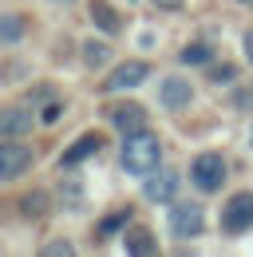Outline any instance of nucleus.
<instances>
[{"mask_svg": "<svg viewBox=\"0 0 253 257\" xmlns=\"http://www.w3.org/2000/svg\"><path fill=\"white\" fill-rule=\"evenodd\" d=\"M158 162H162V143H158L151 131H135V135H123V170L135 174V178H147L155 174Z\"/></svg>", "mask_w": 253, "mask_h": 257, "instance_id": "1", "label": "nucleus"}, {"mask_svg": "<svg viewBox=\"0 0 253 257\" xmlns=\"http://www.w3.org/2000/svg\"><path fill=\"white\" fill-rule=\"evenodd\" d=\"M190 182H194L202 194L221 190V182H225V159H221L218 151H206V155H198V159L190 162Z\"/></svg>", "mask_w": 253, "mask_h": 257, "instance_id": "2", "label": "nucleus"}, {"mask_svg": "<svg viewBox=\"0 0 253 257\" xmlns=\"http://www.w3.org/2000/svg\"><path fill=\"white\" fill-rule=\"evenodd\" d=\"M221 229L225 233H245V229H253V190H237L221 206Z\"/></svg>", "mask_w": 253, "mask_h": 257, "instance_id": "3", "label": "nucleus"}, {"mask_svg": "<svg viewBox=\"0 0 253 257\" xmlns=\"http://www.w3.org/2000/svg\"><path fill=\"white\" fill-rule=\"evenodd\" d=\"M202 229H206L202 206H194V202H174L170 206V233L174 237H202Z\"/></svg>", "mask_w": 253, "mask_h": 257, "instance_id": "4", "label": "nucleus"}, {"mask_svg": "<svg viewBox=\"0 0 253 257\" xmlns=\"http://www.w3.org/2000/svg\"><path fill=\"white\" fill-rule=\"evenodd\" d=\"M28 166H32V147H24V143H0V182L20 178Z\"/></svg>", "mask_w": 253, "mask_h": 257, "instance_id": "5", "label": "nucleus"}, {"mask_svg": "<svg viewBox=\"0 0 253 257\" xmlns=\"http://www.w3.org/2000/svg\"><path fill=\"white\" fill-rule=\"evenodd\" d=\"M147 75H151V67L143 64V60H126V64H119L107 79H103V91H126V87H139V83H147Z\"/></svg>", "mask_w": 253, "mask_h": 257, "instance_id": "6", "label": "nucleus"}, {"mask_svg": "<svg viewBox=\"0 0 253 257\" xmlns=\"http://www.w3.org/2000/svg\"><path fill=\"white\" fill-rule=\"evenodd\" d=\"M178 186H182V174H178V170H155V174H147L143 194H147L151 202H174Z\"/></svg>", "mask_w": 253, "mask_h": 257, "instance_id": "7", "label": "nucleus"}, {"mask_svg": "<svg viewBox=\"0 0 253 257\" xmlns=\"http://www.w3.org/2000/svg\"><path fill=\"white\" fill-rule=\"evenodd\" d=\"M190 99H194L190 79H182V75H166V79H162V87H158V103H162L166 111H182V107H190Z\"/></svg>", "mask_w": 253, "mask_h": 257, "instance_id": "8", "label": "nucleus"}, {"mask_svg": "<svg viewBox=\"0 0 253 257\" xmlns=\"http://www.w3.org/2000/svg\"><path fill=\"white\" fill-rule=\"evenodd\" d=\"M107 119H111V127L123 131V135L147 131V111L139 103H115V107H107Z\"/></svg>", "mask_w": 253, "mask_h": 257, "instance_id": "9", "label": "nucleus"}, {"mask_svg": "<svg viewBox=\"0 0 253 257\" xmlns=\"http://www.w3.org/2000/svg\"><path fill=\"white\" fill-rule=\"evenodd\" d=\"M99 147H103V135L99 131H87V135H79L67 151H63L60 166H79L83 159H91V155H99Z\"/></svg>", "mask_w": 253, "mask_h": 257, "instance_id": "10", "label": "nucleus"}, {"mask_svg": "<svg viewBox=\"0 0 253 257\" xmlns=\"http://www.w3.org/2000/svg\"><path fill=\"white\" fill-rule=\"evenodd\" d=\"M32 131V111L28 107H4L0 111V139H20Z\"/></svg>", "mask_w": 253, "mask_h": 257, "instance_id": "11", "label": "nucleus"}, {"mask_svg": "<svg viewBox=\"0 0 253 257\" xmlns=\"http://www.w3.org/2000/svg\"><path fill=\"white\" fill-rule=\"evenodd\" d=\"M123 245H126V253H139V257H151L158 249V241L151 237V229H143V225H139V229H126Z\"/></svg>", "mask_w": 253, "mask_h": 257, "instance_id": "12", "label": "nucleus"}, {"mask_svg": "<svg viewBox=\"0 0 253 257\" xmlns=\"http://www.w3.org/2000/svg\"><path fill=\"white\" fill-rule=\"evenodd\" d=\"M91 24H99L107 36H115L123 24H119V16H115V8L107 4V0H91Z\"/></svg>", "mask_w": 253, "mask_h": 257, "instance_id": "13", "label": "nucleus"}, {"mask_svg": "<svg viewBox=\"0 0 253 257\" xmlns=\"http://www.w3.org/2000/svg\"><path fill=\"white\" fill-rule=\"evenodd\" d=\"M20 36H24V16L4 12V16H0V44H16Z\"/></svg>", "mask_w": 253, "mask_h": 257, "instance_id": "14", "label": "nucleus"}, {"mask_svg": "<svg viewBox=\"0 0 253 257\" xmlns=\"http://www.w3.org/2000/svg\"><path fill=\"white\" fill-rule=\"evenodd\" d=\"M107 56H111V48H107L103 40H87V44H83V60H87V67H103V64H107Z\"/></svg>", "mask_w": 253, "mask_h": 257, "instance_id": "15", "label": "nucleus"}, {"mask_svg": "<svg viewBox=\"0 0 253 257\" xmlns=\"http://www.w3.org/2000/svg\"><path fill=\"white\" fill-rule=\"evenodd\" d=\"M178 60H182V64H210V60H214V48H210V44H190V48L178 52Z\"/></svg>", "mask_w": 253, "mask_h": 257, "instance_id": "16", "label": "nucleus"}, {"mask_svg": "<svg viewBox=\"0 0 253 257\" xmlns=\"http://www.w3.org/2000/svg\"><path fill=\"white\" fill-rule=\"evenodd\" d=\"M60 202L67 206V210H79V206H83V186H79V182H63L60 186Z\"/></svg>", "mask_w": 253, "mask_h": 257, "instance_id": "17", "label": "nucleus"}, {"mask_svg": "<svg viewBox=\"0 0 253 257\" xmlns=\"http://www.w3.org/2000/svg\"><path fill=\"white\" fill-rule=\"evenodd\" d=\"M229 107H233V111H253V83L237 87V91H233V99H229Z\"/></svg>", "mask_w": 253, "mask_h": 257, "instance_id": "18", "label": "nucleus"}, {"mask_svg": "<svg viewBox=\"0 0 253 257\" xmlns=\"http://www.w3.org/2000/svg\"><path fill=\"white\" fill-rule=\"evenodd\" d=\"M233 79H237V67L233 64H218V67H210V83H233Z\"/></svg>", "mask_w": 253, "mask_h": 257, "instance_id": "19", "label": "nucleus"}, {"mask_svg": "<svg viewBox=\"0 0 253 257\" xmlns=\"http://www.w3.org/2000/svg\"><path fill=\"white\" fill-rule=\"evenodd\" d=\"M44 206H48V194H28V198H24V214H28V218H40V214H44Z\"/></svg>", "mask_w": 253, "mask_h": 257, "instance_id": "20", "label": "nucleus"}, {"mask_svg": "<svg viewBox=\"0 0 253 257\" xmlns=\"http://www.w3.org/2000/svg\"><path fill=\"white\" fill-rule=\"evenodd\" d=\"M126 222H131V206L115 210V214H111V218L103 222V233H115V229H119V225H126Z\"/></svg>", "mask_w": 253, "mask_h": 257, "instance_id": "21", "label": "nucleus"}, {"mask_svg": "<svg viewBox=\"0 0 253 257\" xmlns=\"http://www.w3.org/2000/svg\"><path fill=\"white\" fill-rule=\"evenodd\" d=\"M44 257H71V241H48Z\"/></svg>", "mask_w": 253, "mask_h": 257, "instance_id": "22", "label": "nucleus"}, {"mask_svg": "<svg viewBox=\"0 0 253 257\" xmlns=\"http://www.w3.org/2000/svg\"><path fill=\"white\" fill-rule=\"evenodd\" d=\"M60 115H63V107H60V103H48V107L40 111V119H44V123H56Z\"/></svg>", "mask_w": 253, "mask_h": 257, "instance_id": "23", "label": "nucleus"}, {"mask_svg": "<svg viewBox=\"0 0 253 257\" xmlns=\"http://www.w3.org/2000/svg\"><path fill=\"white\" fill-rule=\"evenodd\" d=\"M241 48H245V60L253 64V28H249L245 36H241Z\"/></svg>", "mask_w": 253, "mask_h": 257, "instance_id": "24", "label": "nucleus"}, {"mask_svg": "<svg viewBox=\"0 0 253 257\" xmlns=\"http://www.w3.org/2000/svg\"><path fill=\"white\" fill-rule=\"evenodd\" d=\"M155 4H158V8H166V12H178L186 0H155Z\"/></svg>", "mask_w": 253, "mask_h": 257, "instance_id": "25", "label": "nucleus"}, {"mask_svg": "<svg viewBox=\"0 0 253 257\" xmlns=\"http://www.w3.org/2000/svg\"><path fill=\"white\" fill-rule=\"evenodd\" d=\"M52 4H75V0H52Z\"/></svg>", "mask_w": 253, "mask_h": 257, "instance_id": "26", "label": "nucleus"}, {"mask_svg": "<svg viewBox=\"0 0 253 257\" xmlns=\"http://www.w3.org/2000/svg\"><path fill=\"white\" fill-rule=\"evenodd\" d=\"M249 151H253V127H249Z\"/></svg>", "mask_w": 253, "mask_h": 257, "instance_id": "27", "label": "nucleus"}, {"mask_svg": "<svg viewBox=\"0 0 253 257\" xmlns=\"http://www.w3.org/2000/svg\"><path fill=\"white\" fill-rule=\"evenodd\" d=\"M241 4H253V0H241Z\"/></svg>", "mask_w": 253, "mask_h": 257, "instance_id": "28", "label": "nucleus"}]
</instances>
